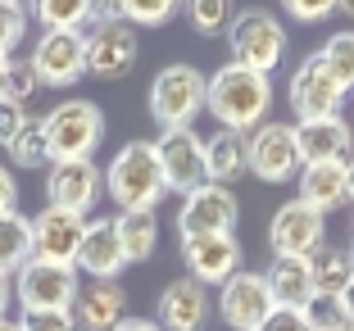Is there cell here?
<instances>
[{
	"mask_svg": "<svg viewBox=\"0 0 354 331\" xmlns=\"http://www.w3.org/2000/svg\"><path fill=\"white\" fill-rule=\"evenodd\" d=\"M205 109L218 118V127H232V132L250 136L254 127L268 123L272 82L263 77V73L241 68V64H223V68H214V77H209Z\"/></svg>",
	"mask_w": 354,
	"mask_h": 331,
	"instance_id": "1",
	"label": "cell"
},
{
	"mask_svg": "<svg viewBox=\"0 0 354 331\" xmlns=\"http://www.w3.org/2000/svg\"><path fill=\"white\" fill-rule=\"evenodd\" d=\"M104 196L118 205V214H141L155 209L168 196L164 168H159V150L155 141H127L109 168H104Z\"/></svg>",
	"mask_w": 354,
	"mask_h": 331,
	"instance_id": "2",
	"label": "cell"
},
{
	"mask_svg": "<svg viewBox=\"0 0 354 331\" xmlns=\"http://www.w3.org/2000/svg\"><path fill=\"white\" fill-rule=\"evenodd\" d=\"M82 37H86V73H91V77L118 82V77L132 73L141 46H136V28L118 19L114 5H100L95 19H91V28H86Z\"/></svg>",
	"mask_w": 354,
	"mask_h": 331,
	"instance_id": "3",
	"label": "cell"
},
{
	"mask_svg": "<svg viewBox=\"0 0 354 331\" xmlns=\"http://www.w3.org/2000/svg\"><path fill=\"white\" fill-rule=\"evenodd\" d=\"M205 91H209V77L191 64H168L159 68V77L150 82V118H155L164 132L173 127H191L196 114L205 109Z\"/></svg>",
	"mask_w": 354,
	"mask_h": 331,
	"instance_id": "4",
	"label": "cell"
},
{
	"mask_svg": "<svg viewBox=\"0 0 354 331\" xmlns=\"http://www.w3.org/2000/svg\"><path fill=\"white\" fill-rule=\"evenodd\" d=\"M227 46H232V64L268 77L286 59V28L268 10H241L227 28Z\"/></svg>",
	"mask_w": 354,
	"mask_h": 331,
	"instance_id": "5",
	"label": "cell"
},
{
	"mask_svg": "<svg viewBox=\"0 0 354 331\" xmlns=\"http://www.w3.org/2000/svg\"><path fill=\"white\" fill-rule=\"evenodd\" d=\"M46 123V141H50V159L64 164V159H91L95 145L104 141V118L91 100H64L55 104Z\"/></svg>",
	"mask_w": 354,
	"mask_h": 331,
	"instance_id": "6",
	"label": "cell"
},
{
	"mask_svg": "<svg viewBox=\"0 0 354 331\" xmlns=\"http://www.w3.org/2000/svg\"><path fill=\"white\" fill-rule=\"evenodd\" d=\"M77 295H82L77 268L28 259L14 272V300L23 304V313H73Z\"/></svg>",
	"mask_w": 354,
	"mask_h": 331,
	"instance_id": "7",
	"label": "cell"
},
{
	"mask_svg": "<svg viewBox=\"0 0 354 331\" xmlns=\"http://www.w3.org/2000/svg\"><path fill=\"white\" fill-rule=\"evenodd\" d=\"M291 109L300 123H323V118H341V104H345V91L336 82L332 73H327L323 55L313 50L300 59V68L291 73Z\"/></svg>",
	"mask_w": 354,
	"mask_h": 331,
	"instance_id": "8",
	"label": "cell"
},
{
	"mask_svg": "<svg viewBox=\"0 0 354 331\" xmlns=\"http://www.w3.org/2000/svg\"><path fill=\"white\" fill-rule=\"evenodd\" d=\"M236 218H241V205H236V196H232V187L205 182V187H196L182 200V209H177V231H182V240L187 236H232Z\"/></svg>",
	"mask_w": 354,
	"mask_h": 331,
	"instance_id": "9",
	"label": "cell"
},
{
	"mask_svg": "<svg viewBox=\"0 0 354 331\" xmlns=\"http://www.w3.org/2000/svg\"><path fill=\"white\" fill-rule=\"evenodd\" d=\"M268 240H272V254H277V259H313V254L327 245L323 214H318V209H309L300 196L286 200V205L272 214Z\"/></svg>",
	"mask_w": 354,
	"mask_h": 331,
	"instance_id": "10",
	"label": "cell"
},
{
	"mask_svg": "<svg viewBox=\"0 0 354 331\" xmlns=\"http://www.w3.org/2000/svg\"><path fill=\"white\" fill-rule=\"evenodd\" d=\"M86 218L68 214V209L46 205L32 218V259L37 263H59V268H77V249H82Z\"/></svg>",
	"mask_w": 354,
	"mask_h": 331,
	"instance_id": "11",
	"label": "cell"
},
{
	"mask_svg": "<svg viewBox=\"0 0 354 331\" xmlns=\"http://www.w3.org/2000/svg\"><path fill=\"white\" fill-rule=\"evenodd\" d=\"M155 150H159V168H164L168 191H177L182 200H187L196 187L209 182V173H205V136H196L191 127L159 132Z\"/></svg>",
	"mask_w": 354,
	"mask_h": 331,
	"instance_id": "12",
	"label": "cell"
},
{
	"mask_svg": "<svg viewBox=\"0 0 354 331\" xmlns=\"http://www.w3.org/2000/svg\"><path fill=\"white\" fill-rule=\"evenodd\" d=\"M300 150H295V127L291 123H263L250 132V173L259 182H291L300 177Z\"/></svg>",
	"mask_w": 354,
	"mask_h": 331,
	"instance_id": "13",
	"label": "cell"
},
{
	"mask_svg": "<svg viewBox=\"0 0 354 331\" xmlns=\"http://www.w3.org/2000/svg\"><path fill=\"white\" fill-rule=\"evenodd\" d=\"M32 68L41 86H73L86 73V37L82 32H41L32 46Z\"/></svg>",
	"mask_w": 354,
	"mask_h": 331,
	"instance_id": "14",
	"label": "cell"
},
{
	"mask_svg": "<svg viewBox=\"0 0 354 331\" xmlns=\"http://www.w3.org/2000/svg\"><path fill=\"white\" fill-rule=\"evenodd\" d=\"M272 309H277V304H272V295H268L263 272L241 268L236 277L218 290V313H223V322H227L232 331H259Z\"/></svg>",
	"mask_w": 354,
	"mask_h": 331,
	"instance_id": "15",
	"label": "cell"
},
{
	"mask_svg": "<svg viewBox=\"0 0 354 331\" xmlns=\"http://www.w3.org/2000/svg\"><path fill=\"white\" fill-rule=\"evenodd\" d=\"M182 263L187 277L200 286H227L241 272V240L232 236H187L182 240Z\"/></svg>",
	"mask_w": 354,
	"mask_h": 331,
	"instance_id": "16",
	"label": "cell"
},
{
	"mask_svg": "<svg viewBox=\"0 0 354 331\" xmlns=\"http://www.w3.org/2000/svg\"><path fill=\"white\" fill-rule=\"evenodd\" d=\"M104 177L95 168V159H64V164L46 168V196L55 209H68V214H91V205L100 200Z\"/></svg>",
	"mask_w": 354,
	"mask_h": 331,
	"instance_id": "17",
	"label": "cell"
},
{
	"mask_svg": "<svg viewBox=\"0 0 354 331\" xmlns=\"http://www.w3.org/2000/svg\"><path fill=\"white\" fill-rule=\"evenodd\" d=\"M209 286H200V281L191 277H177L164 286V295H159V331H205L209 322Z\"/></svg>",
	"mask_w": 354,
	"mask_h": 331,
	"instance_id": "18",
	"label": "cell"
},
{
	"mask_svg": "<svg viewBox=\"0 0 354 331\" xmlns=\"http://www.w3.org/2000/svg\"><path fill=\"white\" fill-rule=\"evenodd\" d=\"M77 268H82L91 281H118V272L127 268V259H123V245H118L114 218H86Z\"/></svg>",
	"mask_w": 354,
	"mask_h": 331,
	"instance_id": "19",
	"label": "cell"
},
{
	"mask_svg": "<svg viewBox=\"0 0 354 331\" xmlns=\"http://www.w3.org/2000/svg\"><path fill=\"white\" fill-rule=\"evenodd\" d=\"M295 150L300 164H350L354 127L345 118H323V123H295Z\"/></svg>",
	"mask_w": 354,
	"mask_h": 331,
	"instance_id": "20",
	"label": "cell"
},
{
	"mask_svg": "<svg viewBox=\"0 0 354 331\" xmlns=\"http://www.w3.org/2000/svg\"><path fill=\"white\" fill-rule=\"evenodd\" d=\"M300 200L309 209H318V214H332V209L350 205V164H304L300 168Z\"/></svg>",
	"mask_w": 354,
	"mask_h": 331,
	"instance_id": "21",
	"label": "cell"
},
{
	"mask_svg": "<svg viewBox=\"0 0 354 331\" xmlns=\"http://www.w3.org/2000/svg\"><path fill=\"white\" fill-rule=\"evenodd\" d=\"M205 173L218 187H232L236 177H245L250 173V136L232 132V127H214V136H205Z\"/></svg>",
	"mask_w": 354,
	"mask_h": 331,
	"instance_id": "22",
	"label": "cell"
},
{
	"mask_svg": "<svg viewBox=\"0 0 354 331\" xmlns=\"http://www.w3.org/2000/svg\"><path fill=\"white\" fill-rule=\"evenodd\" d=\"M73 318H77L82 331H114L118 322L127 318V290L118 286V281H91V286H82V295H77Z\"/></svg>",
	"mask_w": 354,
	"mask_h": 331,
	"instance_id": "23",
	"label": "cell"
},
{
	"mask_svg": "<svg viewBox=\"0 0 354 331\" xmlns=\"http://www.w3.org/2000/svg\"><path fill=\"white\" fill-rule=\"evenodd\" d=\"M263 281H268V295L277 309H300L313 300V272H309V259H272L268 272H263Z\"/></svg>",
	"mask_w": 354,
	"mask_h": 331,
	"instance_id": "24",
	"label": "cell"
},
{
	"mask_svg": "<svg viewBox=\"0 0 354 331\" xmlns=\"http://www.w3.org/2000/svg\"><path fill=\"white\" fill-rule=\"evenodd\" d=\"M118 227V245H123V259L127 263H146L159 245V218L155 209H141V214H118L114 218Z\"/></svg>",
	"mask_w": 354,
	"mask_h": 331,
	"instance_id": "25",
	"label": "cell"
},
{
	"mask_svg": "<svg viewBox=\"0 0 354 331\" xmlns=\"http://www.w3.org/2000/svg\"><path fill=\"white\" fill-rule=\"evenodd\" d=\"M309 272H313V295L341 300L345 290H350V281H354V259H350V249L323 245V249L309 259Z\"/></svg>",
	"mask_w": 354,
	"mask_h": 331,
	"instance_id": "26",
	"label": "cell"
},
{
	"mask_svg": "<svg viewBox=\"0 0 354 331\" xmlns=\"http://www.w3.org/2000/svg\"><path fill=\"white\" fill-rule=\"evenodd\" d=\"M28 259H32V218H23L19 209L0 214V272L14 277Z\"/></svg>",
	"mask_w": 354,
	"mask_h": 331,
	"instance_id": "27",
	"label": "cell"
},
{
	"mask_svg": "<svg viewBox=\"0 0 354 331\" xmlns=\"http://www.w3.org/2000/svg\"><path fill=\"white\" fill-rule=\"evenodd\" d=\"M100 5L91 0H41L37 5V23L46 32H86Z\"/></svg>",
	"mask_w": 354,
	"mask_h": 331,
	"instance_id": "28",
	"label": "cell"
},
{
	"mask_svg": "<svg viewBox=\"0 0 354 331\" xmlns=\"http://www.w3.org/2000/svg\"><path fill=\"white\" fill-rule=\"evenodd\" d=\"M5 155H10L19 168H50L55 159H50V141H46V123L41 118H28V127L10 141Z\"/></svg>",
	"mask_w": 354,
	"mask_h": 331,
	"instance_id": "29",
	"label": "cell"
},
{
	"mask_svg": "<svg viewBox=\"0 0 354 331\" xmlns=\"http://www.w3.org/2000/svg\"><path fill=\"white\" fill-rule=\"evenodd\" d=\"M318 55H323L327 73L341 82V91L350 95V91H354V32H336V37H332V41H327Z\"/></svg>",
	"mask_w": 354,
	"mask_h": 331,
	"instance_id": "30",
	"label": "cell"
},
{
	"mask_svg": "<svg viewBox=\"0 0 354 331\" xmlns=\"http://www.w3.org/2000/svg\"><path fill=\"white\" fill-rule=\"evenodd\" d=\"M114 14L132 28H159L177 14V5L173 0H123V5H114Z\"/></svg>",
	"mask_w": 354,
	"mask_h": 331,
	"instance_id": "31",
	"label": "cell"
},
{
	"mask_svg": "<svg viewBox=\"0 0 354 331\" xmlns=\"http://www.w3.org/2000/svg\"><path fill=\"white\" fill-rule=\"evenodd\" d=\"M304 322H309V331H354L345 304L327 300V295H313V300L304 304Z\"/></svg>",
	"mask_w": 354,
	"mask_h": 331,
	"instance_id": "32",
	"label": "cell"
},
{
	"mask_svg": "<svg viewBox=\"0 0 354 331\" xmlns=\"http://www.w3.org/2000/svg\"><path fill=\"white\" fill-rule=\"evenodd\" d=\"M41 91V82H37V68H32V59H10V68H5V82H0V95L14 104H28L32 95Z\"/></svg>",
	"mask_w": 354,
	"mask_h": 331,
	"instance_id": "33",
	"label": "cell"
},
{
	"mask_svg": "<svg viewBox=\"0 0 354 331\" xmlns=\"http://www.w3.org/2000/svg\"><path fill=\"white\" fill-rule=\"evenodd\" d=\"M187 19L200 37H214V32L232 28V5L227 0H191L187 5Z\"/></svg>",
	"mask_w": 354,
	"mask_h": 331,
	"instance_id": "34",
	"label": "cell"
},
{
	"mask_svg": "<svg viewBox=\"0 0 354 331\" xmlns=\"http://www.w3.org/2000/svg\"><path fill=\"white\" fill-rule=\"evenodd\" d=\"M23 32H28V10L14 5V0H0V55H14Z\"/></svg>",
	"mask_w": 354,
	"mask_h": 331,
	"instance_id": "35",
	"label": "cell"
},
{
	"mask_svg": "<svg viewBox=\"0 0 354 331\" xmlns=\"http://www.w3.org/2000/svg\"><path fill=\"white\" fill-rule=\"evenodd\" d=\"M19 331H77L73 313H23Z\"/></svg>",
	"mask_w": 354,
	"mask_h": 331,
	"instance_id": "36",
	"label": "cell"
},
{
	"mask_svg": "<svg viewBox=\"0 0 354 331\" xmlns=\"http://www.w3.org/2000/svg\"><path fill=\"white\" fill-rule=\"evenodd\" d=\"M23 127H28V109H23V104H14V100H5V95H0V145H5V150H10V141H14V136L23 132Z\"/></svg>",
	"mask_w": 354,
	"mask_h": 331,
	"instance_id": "37",
	"label": "cell"
},
{
	"mask_svg": "<svg viewBox=\"0 0 354 331\" xmlns=\"http://www.w3.org/2000/svg\"><path fill=\"white\" fill-rule=\"evenodd\" d=\"M286 14L300 19V23H318V19H327V14H336V5L332 0H286Z\"/></svg>",
	"mask_w": 354,
	"mask_h": 331,
	"instance_id": "38",
	"label": "cell"
},
{
	"mask_svg": "<svg viewBox=\"0 0 354 331\" xmlns=\"http://www.w3.org/2000/svg\"><path fill=\"white\" fill-rule=\"evenodd\" d=\"M259 331H309V322H304L300 309H272Z\"/></svg>",
	"mask_w": 354,
	"mask_h": 331,
	"instance_id": "39",
	"label": "cell"
},
{
	"mask_svg": "<svg viewBox=\"0 0 354 331\" xmlns=\"http://www.w3.org/2000/svg\"><path fill=\"white\" fill-rule=\"evenodd\" d=\"M14 205H19V187H14V173L0 164V214H14Z\"/></svg>",
	"mask_w": 354,
	"mask_h": 331,
	"instance_id": "40",
	"label": "cell"
},
{
	"mask_svg": "<svg viewBox=\"0 0 354 331\" xmlns=\"http://www.w3.org/2000/svg\"><path fill=\"white\" fill-rule=\"evenodd\" d=\"M114 331H159V322L155 318H123Z\"/></svg>",
	"mask_w": 354,
	"mask_h": 331,
	"instance_id": "41",
	"label": "cell"
},
{
	"mask_svg": "<svg viewBox=\"0 0 354 331\" xmlns=\"http://www.w3.org/2000/svg\"><path fill=\"white\" fill-rule=\"evenodd\" d=\"M10 300H14V277H10V272H0V318H5Z\"/></svg>",
	"mask_w": 354,
	"mask_h": 331,
	"instance_id": "42",
	"label": "cell"
},
{
	"mask_svg": "<svg viewBox=\"0 0 354 331\" xmlns=\"http://www.w3.org/2000/svg\"><path fill=\"white\" fill-rule=\"evenodd\" d=\"M341 304H345V313H350V322H354V281H350V290L341 295Z\"/></svg>",
	"mask_w": 354,
	"mask_h": 331,
	"instance_id": "43",
	"label": "cell"
},
{
	"mask_svg": "<svg viewBox=\"0 0 354 331\" xmlns=\"http://www.w3.org/2000/svg\"><path fill=\"white\" fill-rule=\"evenodd\" d=\"M10 59H14V55H0V82H5V68H10Z\"/></svg>",
	"mask_w": 354,
	"mask_h": 331,
	"instance_id": "44",
	"label": "cell"
},
{
	"mask_svg": "<svg viewBox=\"0 0 354 331\" xmlns=\"http://www.w3.org/2000/svg\"><path fill=\"white\" fill-rule=\"evenodd\" d=\"M0 331H19V322H10V318H0Z\"/></svg>",
	"mask_w": 354,
	"mask_h": 331,
	"instance_id": "45",
	"label": "cell"
},
{
	"mask_svg": "<svg viewBox=\"0 0 354 331\" xmlns=\"http://www.w3.org/2000/svg\"><path fill=\"white\" fill-rule=\"evenodd\" d=\"M336 10H341V14H350V19H354V0H345V5H336Z\"/></svg>",
	"mask_w": 354,
	"mask_h": 331,
	"instance_id": "46",
	"label": "cell"
},
{
	"mask_svg": "<svg viewBox=\"0 0 354 331\" xmlns=\"http://www.w3.org/2000/svg\"><path fill=\"white\" fill-rule=\"evenodd\" d=\"M350 200H354V159H350Z\"/></svg>",
	"mask_w": 354,
	"mask_h": 331,
	"instance_id": "47",
	"label": "cell"
},
{
	"mask_svg": "<svg viewBox=\"0 0 354 331\" xmlns=\"http://www.w3.org/2000/svg\"><path fill=\"white\" fill-rule=\"evenodd\" d=\"M350 259H354V245H350Z\"/></svg>",
	"mask_w": 354,
	"mask_h": 331,
	"instance_id": "48",
	"label": "cell"
}]
</instances>
